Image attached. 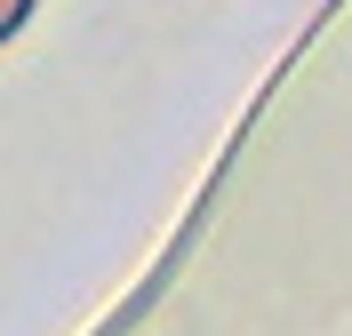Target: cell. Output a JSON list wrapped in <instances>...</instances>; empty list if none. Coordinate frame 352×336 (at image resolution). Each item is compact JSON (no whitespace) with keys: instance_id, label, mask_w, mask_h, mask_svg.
Masks as SVG:
<instances>
[{"instance_id":"obj_1","label":"cell","mask_w":352,"mask_h":336,"mask_svg":"<svg viewBox=\"0 0 352 336\" xmlns=\"http://www.w3.org/2000/svg\"><path fill=\"white\" fill-rule=\"evenodd\" d=\"M24 16V0H0V32H8V24H16Z\"/></svg>"}]
</instances>
